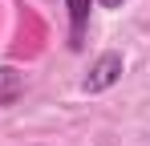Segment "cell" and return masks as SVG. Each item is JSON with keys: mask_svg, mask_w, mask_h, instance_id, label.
<instances>
[{"mask_svg": "<svg viewBox=\"0 0 150 146\" xmlns=\"http://www.w3.org/2000/svg\"><path fill=\"white\" fill-rule=\"evenodd\" d=\"M122 77V53H101L98 61L89 65V73H85V94H105L114 81Z\"/></svg>", "mask_w": 150, "mask_h": 146, "instance_id": "1", "label": "cell"}, {"mask_svg": "<svg viewBox=\"0 0 150 146\" xmlns=\"http://www.w3.org/2000/svg\"><path fill=\"white\" fill-rule=\"evenodd\" d=\"M69 4V45L81 49V37H85V21H89V0H65Z\"/></svg>", "mask_w": 150, "mask_h": 146, "instance_id": "2", "label": "cell"}, {"mask_svg": "<svg viewBox=\"0 0 150 146\" xmlns=\"http://www.w3.org/2000/svg\"><path fill=\"white\" fill-rule=\"evenodd\" d=\"M25 89V73L12 69V65H0V106H12Z\"/></svg>", "mask_w": 150, "mask_h": 146, "instance_id": "3", "label": "cell"}, {"mask_svg": "<svg viewBox=\"0 0 150 146\" xmlns=\"http://www.w3.org/2000/svg\"><path fill=\"white\" fill-rule=\"evenodd\" d=\"M101 8H122V0H98Z\"/></svg>", "mask_w": 150, "mask_h": 146, "instance_id": "4", "label": "cell"}]
</instances>
